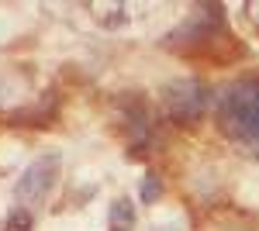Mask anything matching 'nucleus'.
Segmentation results:
<instances>
[{"mask_svg":"<svg viewBox=\"0 0 259 231\" xmlns=\"http://www.w3.org/2000/svg\"><path fill=\"white\" fill-rule=\"evenodd\" d=\"M221 124L235 138L259 145V83H239L221 97Z\"/></svg>","mask_w":259,"mask_h":231,"instance_id":"obj_1","label":"nucleus"},{"mask_svg":"<svg viewBox=\"0 0 259 231\" xmlns=\"http://www.w3.org/2000/svg\"><path fill=\"white\" fill-rule=\"evenodd\" d=\"M207 100H211V90H207L200 79H177V83L162 94L166 114L173 117V121H197V117L207 111Z\"/></svg>","mask_w":259,"mask_h":231,"instance_id":"obj_2","label":"nucleus"},{"mask_svg":"<svg viewBox=\"0 0 259 231\" xmlns=\"http://www.w3.org/2000/svg\"><path fill=\"white\" fill-rule=\"evenodd\" d=\"M56 176H59V155H41V159H35V162L21 173L18 187H14L18 204H24V207L41 204V200L49 197V190L56 187Z\"/></svg>","mask_w":259,"mask_h":231,"instance_id":"obj_3","label":"nucleus"},{"mask_svg":"<svg viewBox=\"0 0 259 231\" xmlns=\"http://www.w3.org/2000/svg\"><path fill=\"white\" fill-rule=\"evenodd\" d=\"M107 224H111V231H132V228H135V207H132L128 197H118V200L111 204Z\"/></svg>","mask_w":259,"mask_h":231,"instance_id":"obj_4","label":"nucleus"},{"mask_svg":"<svg viewBox=\"0 0 259 231\" xmlns=\"http://www.w3.org/2000/svg\"><path fill=\"white\" fill-rule=\"evenodd\" d=\"M4 231H31V211L28 207H14L11 217H7V224Z\"/></svg>","mask_w":259,"mask_h":231,"instance_id":"obj_5","label":"nucleus"},{"mask_svg":"<svg viewBox=\"0 0 259 231\" xmlns=\"http://www.w3.org/2000/svg\"><path fill=\"white\" fill-rule=\"evenodd\" d=\"M159 176L156 173H149L145 176V183H142V200H145V204H152V200H156V197H159Z\"/></svg>","mask_w":259,"mask_h":231,"instance_id":"obj_6","label":"nucleus"}]
</instances>
